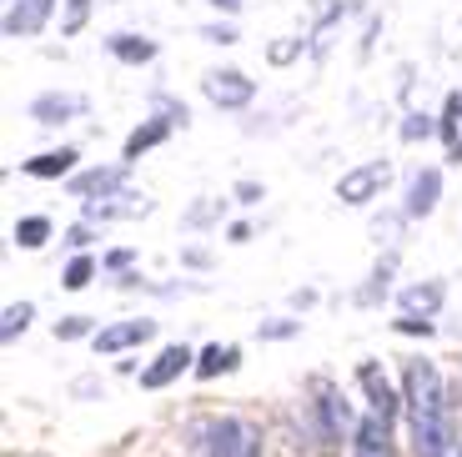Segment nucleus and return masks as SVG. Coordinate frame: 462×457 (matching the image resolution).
<instances>
[{"mask_svg": "<svg viewBox=\"0 0 462 457\" xmlns=\"http://www.w3.org/2000/svg\"><path fill=\"white\" fill-rule=\"evenodd\" d=\"M387 186H393V166H387V161H367V166H352V172L337 182V201L367 206L372 196H382Z\"/></svg>", "mask_w": 462, "mask_h": 457, "instance_id": "3", "label": "nucleus"}, {"mask_svg": "<svg viewBox=\"0 0 462 457\" xmlns=\"http://www.w3.org/2000/svg\"><path fill=\"white\" fill-rule=\"evenodd\" d=\"M357 382H362V392H367V407L377 412V417H387V423H393V417H397V392L387 387L382 367L377 362H362L357 367Z\"/></svg>", "mask_w": 462, "mask_h": 457, "instance_id": "12", "label": "nucleus"}, {"mask_svg": "<svg viewBox=\"0 0 462 457\" xmlns=\"http://www.w3.org/2000/svg\"><path fill=\"white\" fill-rule=\"evenodd\" d=\"M91 276H96V262L91 256H76V262L66 266V276H60V286H66V292H81V286H91Z\"/></svg>", "mask_w": 462, "mask_h": 457, "instance_id": "27", "label": "nucleus"}, {"mask_svg": "<svg viewBox=\"0 0 462 457\" xmlns=\"http://www.w3.org/2000/svg\"><path fill=\"white\" fill-rule=\"evenodd\" d=\"M442 297H448V286H442L438 276H432V282H412V286L397 292V302H402L407 317H432V312L442 307Z\"/></svg>", "mask_w": 462, "mask_h": 457, "instance_id": "15", "label": "nucleus"}, {"mask_svg": "<svg viewBox=\"0 0 462 457\" xmlns=\"http://www.w3.org/2000/svg\"><path fill=\"white\" fill-rule=\"evenodd\" d=\"M442 196V172L438 166H422V172H412V182H407V201H402V217H432V206H438Z\"/></svg>", "mask_w": 462, "mask_h": 457, "instance_id": "8", "label": "nucleus"}, {"mask_svg": "<svg viewBox=\"0 0 462 457\" xmlns=\"http://www.w3.org/2000/svg\"><path fill=\"white\" fill-rule=\"evenodd\" d=\"M438 131H442V146H448V156L462 161V91H452L448 101H442Z\"/></svg>", "mask_w": 462, "mask_h": 457, "instance_id": "17", "label": "nucleus"}, {"mask_svg": "<svg viewBox=\"0 0 462 457\" xmlns=\"http://www.w3.org/2000/svg\"><path fill=\"white\" fill-rule=\"evenodd\" d=\"M121 186H126V166H96V172L70 176V196H81V201H96V196L121 191Z\"/></svg>", "mask_w": 462, "mask_h": 457, "instance_id": "13", "label": "nucleus"}, {"mask_svg": "<svg viewBox=\"0 0 462 457\" xmlns=\"http://www.w3.org/2000/svg\"><path fill=\"white\" fill-rule=\"evenodd\" d=\"M31 317H35L31 302H11V307H5V322H0V337H5V342H15V337L31 327Z\"/></svg>", "mask_w": 462, "mask_h": 457, "instance_id": "25", "label": "nucleus"}, {"mask_svg": "<svg viewBox=\"0 0 462 457\" xmlns=\"http://www.w3.org/2000/svg\"><path fill=\"white\" fill-rule=\"evenodd\" d=\"M393 327H397V331H407V337H428L432 322H428V317H397Z\"/></svg>", "mask_w": 462, "mask_h": 457, "instance_id": "31", "label": "nucleus"}, {"mask_svg": "<svg viewBox=\"0 0 462 457\" xmlns=\"http://www.w3.org/2000/svg\"><path fill=\"white\" fill-rule=\"evenodd\" d=\"M151 331H156V322H151V317H141V322H116V327L96 331V352H101V357H111V352H121V347L146 342Z\"/></svg>", "mask_w": 462, "mask_h": 457, "instance_id": "14", "label": "nucleus"}, {"mask_svg": "<svg viewBox=\"0 0 462 457\" xmlns=\"http://www.w3.org/2000/svg\"><path fill=\"white\" fill-rule=\"evenodd\" d=\"M166 136H171V121H166V116H151V121H141V126L126 136V161L146 156V151H151V146H162Z\"/></svg>", "mask_w": 462, "mask_h": 457, "instance_id": "18", "label": "nucleus"}, {"mask_svg": "<svg viewBox=\"0 0 462 457\" xmlns=\"http://www.w3.org/2000/svg\"><path fill=\"white\" fill-rule=\"evenodd\" d=\"M151 211V201H86V221H111V217H136Z\"/></svg>", "mask_w": 462, "mask_h": 457, "instance_id": "21", "label": "nucleus"}, {"mask_svg": "<svg viewBox=\"0 0 462 457\" xmlns=\"http://www.w3.org/2000/svg\"><path fill=\"white\" fill-rule=\"evenodd\" d=\"M56 11V0H15L5 11V35H41Z\"/></svg>", "mask_w": 462, "mask_h": 457, "instance_id": "11", "label": "nucleus"}, {"mask_svg": "<svg viewBox=\"0 0 462 457\" xmlns=\"http://www.w3.org/2000/svg\"><path fill=\"white\" fill-rule=\"evenodd\" d=\"M106 51H111L116 61H126V66H141V61L156 56V41H146V35H111Z\"/></svg>", "mask_w": 462, "mask_h": 457, "instance_id": "19", "label": "nucleus"}, {"mask_svg": "<svg viewBox=\"0 0 462 457\" xmlns=\"http://www.w3.org/2000/svg\"><path fill=\"white\" fill-rule=\"evenodd\" d=\"M76 156H81L76 146H56V151H46V156H31L21 172L35 176V182H56V176H70V172H76Z\"/></svg>", "mask_w": 462, "mask_h": 457, "instance_id": "16", "label": "nucleus"}, {"mask_svg": "<svg viewBox=\"0 0 462 457\" xmlns=\"http://www.w3.org/2000/svg\"><path fill=\"white\" fill-rule=\"evenodd\" d=\"M432 131H438V121H432V116H422V111H412L402 121V141H422V136H432Z\"/></svg>", "mask_w": 462, "mask_h": 457, "instance_id": "29", "label": "nucleus"}, {"mask_svg": "<svg viewBox=\"0 0 462 457\" xmlns=\"http://www.w3.org/2000/svg\"><path fill=\"white\" fill-rule=\"evenodd\" d=\"M262 182H236V201H242V206H256V201H262Z\"/></svg>", "mask_w": 462, "mask_h": 457, "instance_id": "32", "label": "nucleus"}, {"mask_svg": "<svg viewBox=\"0 0 462 457\" xmlns=\"http://www.w3.org/2000/svg\"><path fill=\"white\" fill-rule=\"evenodd\" d=\"M393 272H397V252H387V256L377 262V272H372V282L357 292V302H377V297H387V276H393Z\"/></svg>", "mask_w": 462, "mask_h": 457, "instance_id": "23", "label": "nucleus"}, {"mask_svg": "<svg viewBox=\"0 0 462 457\" xmlns=\"http://www.w3.org/2000/svg\"><path fill=\"white\" fill-rule=\"evenodd\" d=\"M201 91H207V101L221 106V111H242V106L256 101V80L242 76V70H211V76L201 80Z\"/></svg>", "mask_w": 462, "mask_h": 457, "instance_id": "4", "label": "nucleus"}, {"mask_svg": "<svg viewBox=\"0 0 462 457\" xmlns=\"http://www.w3.org/2000/svg\"><path fill=\"white\" fill-rule=\"evenodd\" d=\"M86 11H91V0H66V21H60V31L76 35L86 25Z\"/></svg>", "mask_w": 462, "mask_h": 457, "instance_id": "30", "label": "nucleus"}, {"mask_svg": "<svg viewBox=\"0 0 462 457\" xmlns=\"http://www.w3.org/2000/svg\"><path fill=\"white\" fill-rule=\"evenodd\" d=\"M131 262H136V252H131V247H116V252L106 256V266H111V272H126Z\"/></svg>", "mask_w": 462, "mask_h": 457, "instance_id": "34", "label": "nucleus"}, {"mask_svg": "<svg viewBox=\"0 0 462 457\" xmlns=\"http://www.w3.org/2000/svg\"><path fill=\"white\" fill-rule=\"evenodd\" d=\"M96 322L86 317V312H76V317H66V322H56V337L60 342H76V337H86V331H91Z\"/></svg>", "mask_w": 462, "mask_h": 457, "instance_id": "28", "label": "nucleus"}, {"mask_svg": "<svg viewBox=\"0 0 462 457\" xmlns=\"http://www.w3.org/2000/svg\"><path fill=\"white\" fill-rule=\"evenodd\" d=\"M312 407H317V427H322L327 443L357 433V423H352V412H346V402H342V392H337V387H317Z\"/></svg>", "mask_w": 462, "mask_h": 457, "instance_id": "5", "label": "nucleus"}, {"mask_svg": "<svg viewBox=\"0 0 462 457\" xmlns=\"http://www.w3.org/2000/svg\"><path fill=\"white\" fill-rule=\"evenodd\" d=\"M191 357H197V352H191V347H181V342L166 347V352L156 357L146 372H141V387H151V392H156V387H171L181 372H197V362H191Z\"/></svg>", "mask_w": 462, "mask_h": 457, "instance_id": "7", "label": "nucleus"}, {"mask_svg": "<svg viewBox=\"0 0 462 457\" xmlns=\"http://www.w3.org/2000/svg\"><path fill=\"white\" fill-rule=\"evenodd\" d=\"M412 452L417 457H457L452 417H422V423H412Z\"/></svg>", "mask_w": 462, "mask_h": 457, "instance_id": "6", "label": "nucleus"}, {"mask_svg": "<svg viewBox=\"0 0 462 457\" xmlns=\"http://www.w3.org/2000/svg\"><path fill=\"white\" fill-rule=\"evenodd\" d=\"M457 457H462V447H457Z\"/></svg>", "mask_w": 462, "mask_h": 457, "instance_id": "38", "label": "nucleus"}, {"mask_svg": "<svg viewBox=\"0 0 462 457\" xmlns=\"http://www.w3.org/2000/svg\"><path fill=\"white\" fill-rule=\"evenodd\" d=\"M207 41H217V46H236V31H231V25H207Z\"/></svg>", "mask_w": 462, "mask_h": 457, "instance_id": "35", "label": "nucleus"}, {"mask_svg": "<svg viewBox=\"0 0 462 457\" xmlns=\"http://www.w3.org/2000/svg\"><path fill=\"white\" fill-rule=\"evenodd\" d=\"M207 5H217V11H242V0H207Z\"/></svg>", "mask_w": 462, "mask_h": 457, "instance_id": "37", "label": "nucleus"}, {"mask_svg": "<svg viewBox=\"0 0 462 457\" xmlns=\"http://www.w3.org/2000/svg\"><path fill=\"white\" fill-rule=\"evenodd\" d=\"M236 362H242V352H236V347H217V342H211L207 352L197 357V378H217V372H231Z\"/></svg>", "mask_w": 462, "mask_h": 457, "instance_id": "20", "label": "nucleus"}, {"mask_svg": "<svg viewBox=\"0 0 462 457\" xmlns=\"http://www.w3.org/2000/svg\"><path fill=\"white\" fill-rule=\"evenodd\" d=\"M291 331H297V317H291V322H266L262 337H266V342H277V337H291Z\"/></svg>", "mask_w": 462, "mask_h": 457, "instance_id": "33", "label": "nucleus"}, {"mask_svg": "<svg viewBox=\"0 0 462 457\" xmlns=\"http://www.w3.org/2000/svg\"><path fill=\"white\" fill-rule=\"evenodd\" d=\"M342 15H346V5H332V11L317 21V31H312V56H317V61L327 56V46H332V31L342 25Z\"/></svg>", "mask_w": 462, "mask_h": 457, "instance_id": "24", "label": "nucleus"}, {"mask_svg": "<svg viewBox=\"0 0 462 457\" xmlns=\"http://www.w3.org/2000/svg\"><path fill=\"white\" fill-rule=\"evenodd\" d=\"M352 457H393V423L367 412L357 423V433H352Z\"/></svg>", "mask_w": 462, "mask_h": 457, "instance_id": "9", "label": "nucleus"}, {"mask_svg": "<svg viewBox=\"0 0 462 457\" xmlns=\"http://www.w3.org/2000/svg\"><path fill=\"white\" fill-rule=\"evenodd\" d=\"M70 247H86V241H91V221H81V227H70Z\"/></svg>", "mask_w": 462, "mask_h": 457, "instance_id": "36", "label": "nucleus"}, {"mask_svg": "<svg viewBox=\"0 0 462 457\" xmlns=\"http://www.w3.org/2000/svg\"><path fill=\"white\" fill-rule=\"evenodd\" d=\"M76 116H86V101L70 91H46L31 101V121H41V126H60V121H76Z\"/></svg>", "mask_w": 462, "mask_h": 457, "instance_id": "10", "label": "nucleus"}, {"mask_svg": "<svg viewBox=\"0 0 462 457\" xmlns=\"http://www.w3.org/2000/svg\"><path fill=\"white\" fill-rule=\"evenodd\" d=\"M301 51H312L301 35H282V41H272V46H266V61H272V66H291Z\"/></svg>", "mask_w": 462, "mask_h": 457, "instance_id": "26", "label": "nucleus"}, {"mask_svg": "<svg viewBox=\"0 0 462 457\" xmlns=\"http://www.w3.org/2000/svg\"><path fill=\"white\" fill-rule=\"evenodd\" d=\"M207 452L211 457H262L256 427H246L242 417H217L207 423Z\"/></svg>", "mask_w": 462, "mask_h": 457, "instance_id": "2", "label": "nucleus"}, {"mask_svg": "<svg viewBox=\"0 0 462 457\" xmlns=\"http://www.w3.org/2000/svg\"><path fill=\"white\" fill-rule=\"evenodd\" d=\"M402 397H407V417L422 423V417H448V387H442V372L428 357H412L402 372Z\"/></svg>", "mask_w": 462, "mask_h": 457, "instance_id": "1", "label": "nucleus"}, {"mask_svg": "<svg viewBox=\"0 0 462 457\" xmlns=\"http://www.w3.org/2000/svg\"><path fill=\"white\" fill-rule=\"evenodd\" d=\"M46 237H51V221L46 217H21V221H15V247H25V252L46 247Z\"/></svg>", "mask_w": 462, "mask_h": 457, "instance_id": "22", "label": "nucleus"}]
</instances>
